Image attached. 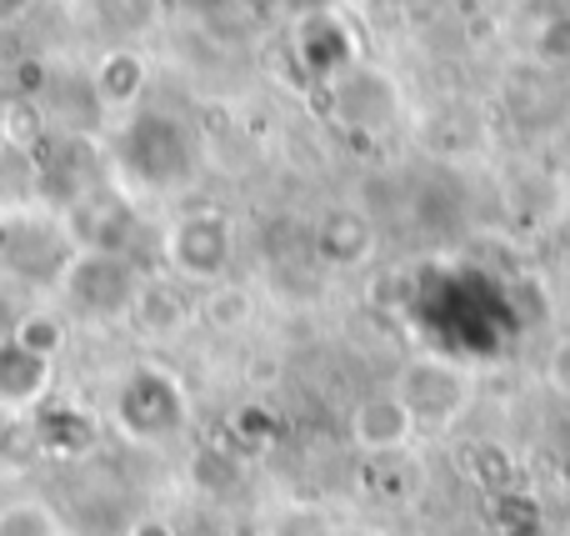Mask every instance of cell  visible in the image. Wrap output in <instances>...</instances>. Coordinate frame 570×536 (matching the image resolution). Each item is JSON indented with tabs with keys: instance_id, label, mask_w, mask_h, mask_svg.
<instances>
[{
	"instance_id": "6da1fadb",
	"label": "cell",
	"mask_w": 570,
	"mask_h": 536,
	"mask_svg": "<svg viewBox=\"0 0 570 536\" xmlns=\"http://www.w3.org/2000/svg\"><path fill=\"white\" fill-rule=\"evenodd\" d=\"M116 166L140 191H180L200 170V140L170 110H126V126L116 130Z\"/></svg>"
},
{
	"instance_id": "7a4b0ae2",
	"label": "cell",
	"mask_w": 570,
	"mask_h": 536,
	"mask_svg": "<svg viewBox=\"0 0 570 536\" xmlns=\"http://www.w3.org/2000/svg\"><path fill=\"white\" fill-rule=\"evenodd\" d=\"M140 281L146 276L130 266L126 251L76 246L56 276V296H60V306L80 321H126Z\"/></svg>"
},
{
	"instance_id": "3957f363",
	"label": "cell",
	"mask_w": 570,
	"mask_h": 536,
	"mask_svg": "<svg viewBox=\"0 0 570 536\" xmlns=\"http://www.w3.org/2000/svg\"><path fill=\"white\" fill-rule=\"evenodd\" d=\"M110 421L126 431L140 447H160V441H176L190 427V397L180 387V377H170L166 367H130L116 387V407Z\"/></svg>"
},
{
	"instance_id": "277c9868",
	"label": "cell",
	"mask_w": 570,
	"mask_h": 536,
	"mask_svg": "<svg viewBox=\"0 0 570 536\" xmlns=\"http://www.w3.org/2000/svg\"><path fill=\"white\" fill-rule=\"evenodd\" d=\"M395 397L411 411L415 431H451L471 411L475 377L445 357H411L395 371Z\"/></svg>"
},
{
	"instance_id": "5b68a950",
	"label": "cell",
	"mask_w": 570,
	"mask_h": 536,
	"mask_svg": "<svg viewBox=\"0 0 570 536\" xmlns=\"http://www.w3.org/2000/svg\"><path fill=\"white\" fill-rule=\"evenodd\" d=\"M160 251H166L170 276L216 286L236 266V226H230L226 211H186L180 221H170Z\"/></svg>"
},
{
	"instance_id": "8992f818",
	"label": "cell",
	"mask_w": 570,
	"mask_h": 536,
	"mask_svg": "<svg viewBox=\"0 0 570 536\" xmlns=\"http://www.w3.org/2000/svg\"><path fill=\"white\" fill-rule=\"evenodd\" d=\"M325 96H331V116L345 130H361V136H385L401 120V90H395V80L385 70L365 66V60L341 70L325 86Z\"/></svg>"
},
{
	"instance_id": "52a82bcc",
	"label": "cell",
	"mask_w": 570,
	"mask_h": 536,
	"mask_svg": "<svg viewBox=\"0 0 570 536\" xmlns=\"http://www.w3.org/2000/svg\"><path fill=\"white\" fill-rule=\"evenodd\" d=\"M291 50L305 66V76L321 80V86H331L341 70H351L355 60H361V40H355V30L325 6L305 10V16L291 26Z\"/></svg>"
},
{
	"instance_id": "ba28073f",
	"label": "cell",
	"mask_w": 570,
	"mask_h": 536,
	"mask_svg": "<svg viewBox=\"0 0 570 536\" xmlns=\"http://www.w3.org/2000/svg\"><path fill=\"white\" fill-rule=\"evenodd\" d=\"M345 431H351V447L361 457H391V451H405L415 441V421L395 391L355 401L351 417H345Z\"/></svg>"
},
{
	"instance_id": "9c48e42d",
	"label": "cell",
	"mask_w": 570,
	"mask_h": 536,
	"mask_svg": "<svg viewBox=\"0 0 570 536\" xmlns=\"http://www.w3.org/2000/svg\"><path fill=\"white\" fill-rule=\"evenodd\" d=\"M375 251V221L361 206H331L315 221V256L335 271L365 266Z\"/></svg>"
},
{
	"instance_id": "30bf717a",
	"label": "cell",
	"mask_w": 570,
	"mask_h": 536,
	"mask_svg": "<svg viewBox=\"0 0 570 536\" xmlns=\"http://www.w3.org/2000/svg\"><path fill=\"white\" fill-rule=\"evenodd\" d=\"M50 367L16 337H0V411H30L50 397Z\"/></svg>"
},
{
	"instance_id": "8fae6325",
	"label": "cell",
	"mask_w": 570,
	"mask_h": 536,
	"mask_svg": "<svg viewBox=\"0 0 570 536\" xmlns=\"http://www.w3.org/2000/svg\"><path fill=\"white\" fill-rule=\"evenodd\" d=\"M146 80L150 70L136 46H110L90 70V90H96V100L106 110H136L140 96H146Z\"/></svg>"
},
{
	"instance_id": "7c38bea8",
	"label": "cell",
	"mask_w": 570,
	"mask_h": 536,
	"mask_svg": "<svg viewBox=\"0 0 570 536\" xmlns=\"http://www.w3.org/2000/svg\"><path fill=\"white\" fill-rule=\"evenodd\" d=\"M126 321L150 341H176L180 331L196 321V311H190V301L180 296V286H170V281H140Z\"/></svg>"
},
{
	"instance_id": "4fadbf2b",
	"label": "cell",
	"mask_w": 570,
	"mask_h": 536,
	"mask_svg": "<svg viewBox=\"0 0 570 536\" xmlns=\"http://www.w3.org/2000/svg\"><path fill=\"white\" fill-rule=\"evenodd\" d=\"M250 311H256V296H250L246 286H236V281H216V286H206V296H200L196 321L210 327V331H220V337H230V331H240L250 321Z\"/></svg>"
},
{
	"instance_id": "5bb4252c",
	"label": "cell",
	"mask_w": 570,
	"mask_h": 536,
	"mask_svg": "<svg viewBox=\"0 0 570 536\" xmlns=\"http://www.w3.org/2000/svg\"><path fill=\"white\" fill-rule=\"evenodd\" d=\"M0 536H70L66 517L46 497H16L0 501Z\"/></svg>"
},
{
	"instance_id": "9a60e30c",
	"label": "cell",
	"mask_w": 570,
	"mask_h": 536,
	"mask_svg": "<svg viewBox=\"0 0 570 536\" xmlns=\"http://www.w3.org/2000/svg\"><path fill=\"white\" fill-rule=\"evenodd\" d=\"M10 337L20 341V347H30L36 357H46V361H56L60 357V347H66V316L60 311H26V316L16 321V331Z\"/></svg>"
},
{
	"instance_id": "2e32d148",
	"label": "cell",
	"mask_w": 570,
	"mask_h": 536,
	"mask_svg": "<svg viewBox=\"0 0 570 536\" xmlns=\"http://www.w3.org/2000/svg\"><path fill=\"white\" fill-rule=\"evenodd\" d=\"M100 20L116 36H146L160 20V0H100Z\"/></svg>"
},
{
	"instance_id": "e0dca14e",
	"label": "cell",
	"mask_w": 570,
	"mask_h": 536,
	"mask_svg": "<svg viewBox=\"0 0 570 536\" xmlns=\"http://www.w3.org/2000/svg\"><path fill=\"white\" fill-rule=\"evenodd\" d=\"M531 56L541 66H570V16H546L531 36Z\"/></svg>"
},
{
	"instance_id": "ac0fdd59",
	"label": "cell",
	"mask_w": 570,
	"mask_h": 536,
	"mask_svg": "<svg viewBox=\"0 0 570 536\" xmlns=\"http://www.w3.org/2000/svg\"><path fill=\"white\" fill-rule=\"evenodd\" d=\"M271 536H341L331 527V517H325L321 507H305V501H295V507H285L276 522H271Z\"/></svg>"
},
{
	"instance_id": "d6986e66",
	"label": "cell",
	"mask_w": 570,
	"mask_h": 536,
	"mask_svg": "<svg viewBox=\"0 0 570 536\" xmlns=\"http://www.w3.org/2000/svg\"><path fill=\"white\" fill-rule=\"evenodd\" d=\"M546 371H551L556 391H566V397H570V337H566V341H561V347H556V351H551V367H546Z\"/></svg>"
},
{
	"instance_id": "ffe728a7",
	"label": "cell",
	"mask_w": 570,
	"mask_h": 536,
	"mask_svg": "<svg viewBox=\"0 0 570 536\" xmlns=\"http://www.w3.org/2000/svg\"><path fill=\"white\" fill-rule=\"evenodd\" d=\"M126 536H180V532L170 527L166 517H136V522L126 527Z\"/></svg>"
},
{
	"instance_id": "44dd1931",
	"label": "cell",
	"mask_w": 570,
	"mask_h": 536,
	"mask_svg": "<svg viewBox=\"0 0 570 536\" xmlns=\"http://www.w3.org/2000/svg\"><path fill=\"white\" fill-rule=\"evenodd\" d=\"M30 6H36V0H0V30H6V26H16V20L26 16Z\"/></svg>"
},
{
	"instance_id": "7402d4cb",
	"label": "cell",
	"mask_w": 570,
	"mask_h": 536,
	"mask_svg": "<svg viewBox=\"0 0 570 536\" xmlns=\"http://www.w3.org/2000/svg\"><path fill=\"white\" fill-rule=\"evenodd\" d=\"M341 536H381V532H341Z\"/></svg>"
}]
</instances>
